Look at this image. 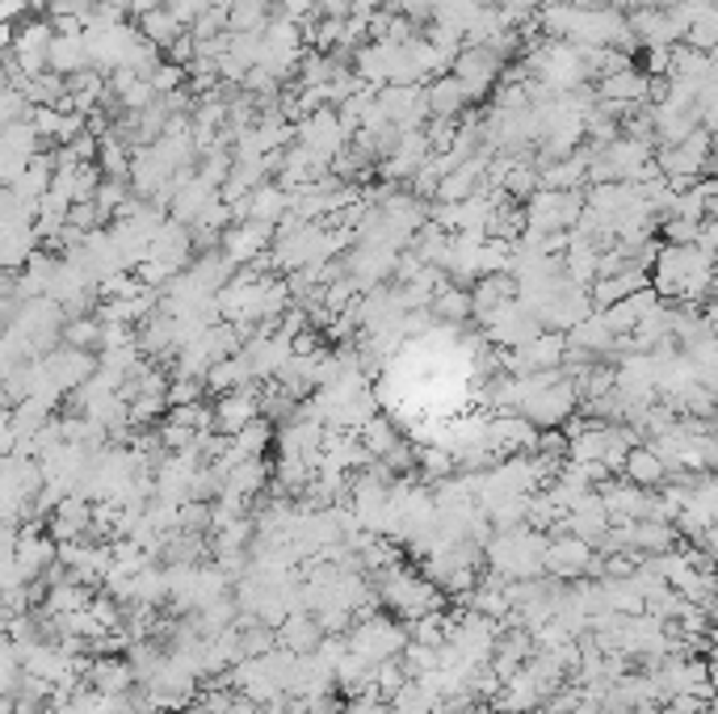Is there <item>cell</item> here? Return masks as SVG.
Instances as JSON below:
<instances>
[{
	"label": "cell",
	"mask_w": 718,
	"mask_h": 714,
	"mask_svg": "<svg viewBox=\"0 0 718 714\" xmlns=\"http://www.w3.org/2000/svg\"><path fill=\"white\" fill-rule=\"evenodd\" d=\"M596 102H613V105H643L647 102V76L638 67H622V72H610L596 81Z\"/></svg>",
	"instance_id": "5bb4252c"
},
{
	"label": "cell",
	"mask_w": 718,
	"mask_h": 714,
	"mask_svg": "<svg viewBox=\"0 0 718 714\" xmlns=\"http://www.w3.org/2000/svg\"><path fill=\"white\" fill-rule=\"evenodd\" d=\"M424 105H429V118H458L471 102H466L463 84L445 72V76L424 84Z\"/></svg>",
	"instance_id": "2e32d148"
},
{
	"label": "cell",
	"mask_w": 718,
	"mask_h": 714,
	"mask_svg": "<svg viewBox=\"0 0 718 714\" xmlns=\"http://www.w3.org/2000/svg\"><path fill=\"white\" fill-rule=\"evenodd\" d=\"M429 156H433V151H429V144H424L421 130H408V135H400V139H395V147H391V151L379 160L382 181H387V186L412 181V177H416V168H421Z\"/></svg>",
	"instance_id": "ba28073f"
},
{
	"label": "cell",
	"mask_w": 718,
	"mask_h": 714,
	"mask_svg": "<svg viewBox=\"0 0 718 714\" xmlns=\"http://www.w3.org/2000/svg\"><path fill=\"white\" fill-rule=\"evenodd\" d=\"M454 130H458V123L454 118H429V123L421 126L424 144H429V151L437 156V151H450V144H454Z\"/></svg>",
	"instance_id": "d4e9b609"
},
{
	"label": "cell",
	"mask_w": 718,
	"mask_h": 714,
	"mask_svg": "<svg viewBox=\"0 0 718 714\" xmlns=\"http://www.w3.org/2000/svg\"><path fill=\"white\" fill-rule=\"evenodd\" d=\"M0 88H4V55H0Z\"/></svg>",
	"instance_id": "4dcf8cb0"
},
{
	"label": "cell",
	"mask_w": 718,
	"mask_h": 714,
	"mask_svg": "<svg viewBox=\"0 0 718 714\" xmlns=\"http://www.w3.org/2000/svg\"><path fill=\"white\" fill-rule=\"evenodd\" d=\"M190 252H193V240H190V228L186 223H177V219H165L156 235H151L148 244V256L151 261H160L169 273H181L190 265Z\"/></svg>",
	"instance_id": "30bf717a"
},
{
	"label": "cell",
	"mask_w": 718,
	"mask_h": 714,
	"mask_svg": "<svg viewBox=\"0 0 718 714\" xmlns=\"http://www.w3.org/2000/svg\"><path fill=\"white\" fill-rule=\"evenodd\" d=\"M274 639H277V648L295 651V655H307V651L319 648L324 630H319L316 613H307V609H295V613H286V618H282V622L274 627Z\"/></svg>",
	"instance_id": "4fadbf2b"
},
{
	"label": "cell",
	"mask_w": 718,
	"mask_h": 714,
	"mask_svg": "<svg viewBox=\"0 0 718 714\" xmlns=\"http://www.w3.org/2000/svg\"><path fill=\"white\" fill-rule=\"evenodd\" d=\"M668 63H673V46H643V67H638V72H643V76H647V81H659V76H668Z\"/></svg>",
	"instance_id": "4316f807"
},
{
	"label": "cell",
	"mask_w": 718,
	"mask_h": 714,
	"mask_svg": "<svg viewBox=\"0 0 718 714\" xmlns=\"http://www.w3.org/2000/svg\"><path fill=\"white\" fill-rule=\"evenodd\" d=\"M568 4H576V9H589V4H601V0H568Z\"/></svg>",
	"instance_id": "f546056e"
},
{
	"label": "cell",
	"mask_w": 718,
	"mask_h": 714,
	"mask_svg": "<svg viewBox=\"0 0 718 714\" xmlns=\"http://www.w3.org/2000/svg\"><path fill=\"white\" fill-rule=\"evenodd\" d=\"M261 420V403H256V387L244 391H228V396H214L211 403V429L223 438H235L244 424Z\"/></svg>",
	"instance_id": "52a82bcc"
},
{
	"label": "cell",
	"mask_w": 718,
	"mask_h": 714,
	"mask_svg": "<svg viewBox=\"0 0 718 714\" xmlns=\"http://www.w3.org/2000/svg\"><path fill=\"white\" fill-rule=\"evenodd\" d=\"M202 391H207L202 378H169V391L165 396H169V408H181V403H198Z\"/></svg>",
	"instance_id": "484cf974"
},
{
	"label": "cell",
	"mask_w": 718,
	"mask_h": 714,
	"mask_svg": "<svg viewBox=\"0 0 718 714\" xmlns=\"http://www.w3.org/2000/svg\"><path fill=\"white\" fill-rule=\"evenodd\" d=\"M429 315L433 324H466L471 319V294L463 286H442V291L429 298Z\"/></svg>",
	"instance_id": "d6986e66"
},
{
	"label": "cell",
	"mask_w": 718,
	"mask_h": 714,
	"mask_svg": "<svg viewBox=\"0 0 718 714\" xmlns=\"http://www.w3.org/2000/svg\"><path fill=\"white\" fill-rule=\"evenodd\" d=\"M416 471H424V480H450L458 466H454V454L445 445H424L416 454Z\"/></svg>",
	"instance_id": "603a6c76"
},
{
	"label": "cell",
	"mask_w": 718,
	"mask_h": 714,
	"mask_svg": "<svg viewBox=\"0 0 718 714\" xmlns=\"http://www.w3.org/2000/svg\"><path fill=\"white\" fill-rule=\"evenodd\" d=\"M270 244H274V228L253 223V219H235L232 228L219 235V252L232 261L235 270L249 265V261H256L261 252H270Z\"/></svg>",
	"instance_id": "8992f818"
},
{
	"label": "cell",
	"mask_w": 718,
	"mask_h": 714,
	"mask_svg": "<svg viewBox=\"0 0 718 714\" xmlns=\"http://www.w3.org/2000/svg\"><path fill=\"white\" fill-rule=\"evenodd\" d=\"M274 13L277 18H291L298 25H307V21H316V0H274Z\"/></svg>",
	"instance_id": "83f0119b"
},
{
	"label": "cell",
	"mask_w": 718,
	"mask_h": 714,
	"mask_svg": "<svg viewBox=\"0 0 718 714\" xmlns=\"http://www.w3.org/2000/svg\"><path fill=\"white\" fill-rule=\"evenodd\" d=\"M85 685L93 693H106V697H127L135 690V672L118 655H93L85 669Z\"/></svg>",
	"instance_id": "8fae6325"
},
{
	"label": "cell",
	"mask_w": 718,
	"mask_h": 714,
	"mask_svg": "<svg viewBox=\"0 0 718 714\" xmlns=\"http://www.w3.org/2000/svg\"><path fill=\"white\" fill-rule=\"evenodd\" d=\"M542 546H547V534H538L529 525L496 529L484 543L487 571H496L505 580H534V576H542Z\"/></svg>",
	"instance_id": "7a4b0ae2"
},
{
	"label": "cell",
	"mask_w": 718,
	"mask_h": 714,
	"mask_svg": "<svg viewBox=\"0 0 718 714\" xmlns=\"http://www.w3.org/2000/svg\"><path fill=\"white\" fill-rule=\"evenodd\" d=\"M479 324H484V336L492 345H500V349H521L526 340L542 333V324L534 319V315L517 303V298H508L500 307H492V312L479 315Z\"/></svg>",
	"instance_id": "277c9868"
},
{
	"label": "cell",
	"mask_w": 718,
	"mask_h": 714,
	"mask_svg": "<svg viewBox=\"0 0 718 714\" xmlns=\"http://www.w3.org/2000/svg\"><path fill=\"white\" fill-rule=\"evenodd\" d=\"M358 441L366 445V454H370V459H379V462L387 459V454H395V450L403 445L400 429H395V424H391L387 417H370V420H366V424L358 429Z\"/></svg>",
	"instance_id": "ac0fdd59"
},
{
	"label": "cell",
	"mask_w": 718,
	"mask_h": 714,
	"mask_svg": "<svg viewBox=\"0 0 718 714\" xmlns=\"http://www.w3.org/2000/svg\"><path fill=\"white\" fill-rule=\"evenodd\" d=\"M617 471H622V480L631 483V487H643V492H655V487L668 483V466H664L659 454H655L652 445H643V441H638L631 454L622 459Z\"/></svg>",
	"instance_id": "7c38bea8"
},
{
	"label": "cell",
	"mask_w": 718,
	"mask_h": 714,
	"mask_svg": "<svg viewBox=\"0 0 718 714\" xmlns=\"http://www.w3.org/2000/svg\"><path fill=\"white\" fill-rule=\"evenodd\" d=\"M88 525H93V501L76 496V492H72V496H64V501L46 513V534L55 538V546L88 538Z\"/></svg>",
	"instance_id": "9c48e42d"
},
{
	"label": "cell",
	"mask_w": 718,
	"mask_h": 714,
	"mask_svg": "<svg viewBox=\"0 0 718 714\" xmlns=\"http://www.w3.org/2000/svg\"><path fill=\"white\" fill-rule=\"evenodd\" d=\"M30 114H34V105L25 102V93L18 84H4L0 88V123H30Z\"/></svg>",
	"instance_id": "cb8c5ba5"
},
{
	"label": "cell",
	"mask_w": 718,
	"mask_h": 714,
	"mask_svg": "<svg viewBox=\"0 0 718 714\" xmlns=\"http://www.w3.org/2000/svg\"><path fill=\"white\" fill-rule=\"evenodd\" d=\"M202 387L214 391V396H228V391H244V387H256L253 382V370H249V361L244 354H232V357H219L207 378H202Z\"/></svg>",
	"instance_id": "9a60e30c"
},
{
	"label": "cell",
	"mask_w": 718,
	"mask_h": 714,
	"mask_svg": "<svg viewBox=\"0 0 718 714\" xmlns=\"http://www.w3.org/2000/svg\"><path fill=\"white\" fill-rule=\"evenodd\" d=\"M319 18H349V0H316Z\"/></svg>",
	"instance_id": "f1b7e54d"
},
{
	"label": "cell",
	"mask_w": 718,
	"mask_h": 714,
	"mask_svg": "<svg viewBox=\"0 0 718 714\" xmlns=\"http://www.w3.org/2000/svg\"><path fill=\"white\" fill-rule=\"evenodd\" d=\"M718 42V13H701L697 21H689V30L680 34V46H689V51H701V55H710Z\"/></svg>",
	"instance_id": "7402d4cb"
},
{
	"label": "cell",
	"mask_w": 718,
	"mask_h": 714,
	"mask_svg": "<svg viewBox=\"0 0 718 714\" xmlns=\"http://www.w3.org/2000/svg\"><path fill=\"white\" fill-rule=\"evenodd\" d=\"M135 30H139V34H144V39H148L151 46H160V51H169L172 42H177V39H181V34H186V30L177 25V18H172V13H169V9H165V4H156V9H148V13L139 18V25H135Z\"/></svg>",
	"instance_id": "ffe728a7"
},
{
	"label": "cell",
	"mask_w": 718,
	"mask_h": 714,
	"mask_svg": "<svg viewBox=\"0 0 718 714\" xmlns=\"http://www.w3.org/2000/svg\"><path fill=\"white\" fill-rule=\"evenodd\" d=\"M471 312L484 315L492 312V307H500V303H508V298H517V282L508 277V273H484V277H475L471 282Z\"/></svg>",
	"instance_id": "e0dca14e"
},
{
	"label": "cell",
	"mask_w": 718,
	"mask_h": 714,
	"mask_svg": "<svg viewBox=\"0 0 718 714\" xmlns=\"http://www.w3.org/2000/svg\"><path fill=\"white\" fill-rule=\"evenodd\" d=\"M500 72H505V60L496 51H487V46H463L454 55V63H450V76L463 84L466 102L487 97L496 88V81H500Z\"/></svg>",
	"instance_id": "3957f363"
},
{
	"label": "cell",
	"mask_w": 718,
	"mask_h": 714,
	"mask_svg": "<svg viewBox=\"0 0 718 714\" xmlns=\"http://www.w3.org/2000/svg\"><path fill=\"white\" fill-rule=\"evenodd\" d=\"M592 550L584 538H571V534H550L547 546H542V576H555V580H584L592 564Z\"/></svg>",
	"instance_id": "5b68a950"
},
{
	"label": "cell",
	"mask_w": 718,
	"mask_h": 714,
	"mask_svg": "<svg viewBox=\"0 0 718 714\" xmlns=\"http://www.w3.org/2000/svg\"><path fill=\"white\" fill-rule=\"evenodd\" d=\"M370 585H374V597H379V606L387 613H395L403 622H412V618H421V613H433V609H445V592L433 580H424L416 576L412 567H387L379 576H370Z\"/></svg>",
	"instance_id": "6da1fadb"
},
{
	"label": "cell",
	"mask_w": 718,
	"mask_h": 714,
	"mask_svg": "<svg viewBox=\"0 0 718 714\" xmlns=\"http://www.w3.org/2000/svg\"><path fill=\"white\" fill-rule=\"evenodd\" d=\"M60 340L72 345V349L97 354V349H102V319H97V315H67L64 328H60Z\"/></svg>",
	"instance_id": "44dd1931"
}]
</instances>
